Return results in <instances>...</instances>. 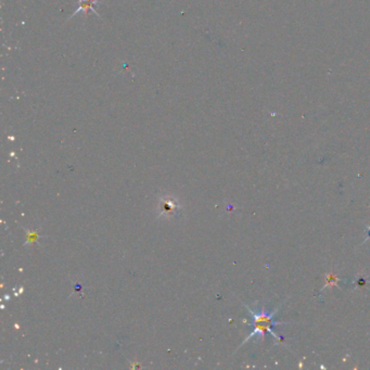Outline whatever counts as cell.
<instances>
[{
  "instance_id": "1",
  "label": "cell",
  "mask_w": 370,
  "mask_h": 370,
  "mask_svg": "<svg viewBox=\"0 0 370 370\" xmlns=\"http://www.w3.org/2000/svg\"><path fill=\"white\" fill-rule=\"evenodd\" d=\"M247 311L250 312L251 315H252L254 331L245 340L244 343H246L247 341H248V340H251L252 338L256 337V336H259L260 338L264 339V336H265L266 332H269L272 338L278 339V340H282L281 337H279L277 333L274 330H272V327L283 324V323H281V321H275L274 320L275 314L278 312L277 309L275 312L267 313L265 311V309H262V311H253V309H251L248 306H247Z\"/></svg>"
},
{
  "instance_id": "2",
  "label": "cell",
  "mask_w": 370,
  "mask_h": 370,
  "mask_svg": "<svg viewBox=\"0 0 370 370\" xmlns=\"http://www.w3.org/2000/svg\"><path fill=\"white\" fill-rule=\"evenodd\" d=\"M160 213L164 216H174L180 210L179 203L175 199H161L159 203Z\"/></svg>"
},
{
  "instance_id": "3",
  "label": "cell",
  "mask_w": 370,
  "mask_h": 370,
  "mask_svg": "<svg viewBox=\"0 0 370 370\" xmlns=\"http://www.w3.org/2000/svg\"><path fill=\"white\" fill-rule=\"evenodd\" d=\"M78 3H80V5H78L74 15L80 13V12H86L87 13L88 10H93L94 12H96L97 5H98L97 0H78Z\"/></svg>"
}]
</instances>
